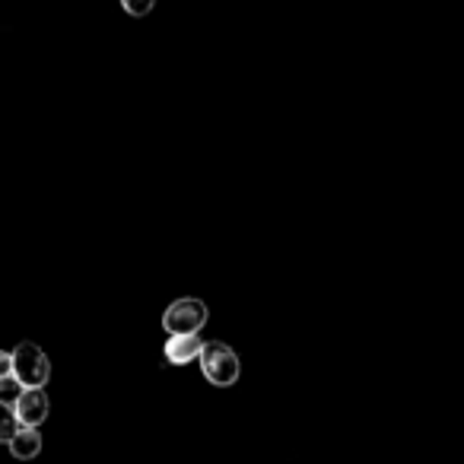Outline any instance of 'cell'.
I'll use <instances>...</instances> for the list:
<instances>
[{
    "mask_svg": "<svg viewBox=\"0 0 464 464\" xmlns=\"http://www.w3.org/2000/svg\"><path fill=\"white\" fill-rule=\"evenodd\" d=\"M200 372L210 385L217 388H232L242 375L239 353L223 341H207L204 356H200Z\"/></svg>",
    "mask_w": 464,
    "mask_h": 464,
    "instance_id": "1",
    "label": "cell"
},
{
    "mask_svg": "<svg viewBox=\"0 0 464 464\" xmlns=\"http://www.w3.org/2000/svg\"><path fill=\"white\" fill-rule=\"evenodd\" d=\"M210 322V309H207L204 299L198 296H181L162 312V328L169 331V337H188L200 334L204 324Z\"/></svg>",
    "mask_w": 464,
    "mask_h": 464,
    "instance_id": "2",
    "label": "cell"
},
{
    "mask_svg": "<svg viewBox=\"0 0 464 464\" xmlns=\"http://www.w3.org/2000/svg\"><path fill=\"white\" fill-rule=\"evenodd\" d=\"M14 375L23 382V388H45V382L52 379V360L39 343L23 341L14 350Z\"/></svg>",
    "mask_w": 464,
    "mask_h": 464,
    "instance_id": "3",
    "label": "cell"
},
{
    "mask_svg": "<svg viewBox=\"0 0 464 464\" xmlns=\"http://www.w3.org/2000/svg\"><path fill=\"white\" fill-rule=\"evenodd\" d=\"M48 394L45 388H26V394L20 398V404L14 407V413L20 417V423L26 430H39L42 423L48 420Z\"/></svg>",
    "mask_w": 464,
    "mask_h": 464,
    "instance_id": "4",
    "label": "cell"
},
{
    "mask_svg": "<svg viewBox=\"0 0 464 464\" xmlns=\"http://www.w3.org/2000/svg\"><path fill=\"white\" fill-rule=\"evenodd\" d=\"M207 341H200V334H188V337H169L166 341V360L175 362V366H188V362L204 356Z\"/></svg>",
    "mask_w": 464,
    "mask_h": 464,
    "instance_id": "5",
    "label": "cell"
},
{
    "mask_svg": "<svg viewBox=\"0 0 464 464\" xmlns=\"http://www.w3.org/2000/svg\"><path fill=\"white\" fill-rule=\"evenodd\" d=\"M7 449H10V455L20 458V461H33V458H39V451H42V432L23 426L20 436H16Z\"/></svg>",
    "mask_w": 464,
    "mask_h": 464,
    "instance_id": "6",
    "label": "cell"
},
{
    "mask_svg": "<svg viewBox=\"0 0 464 464\" xmlns=\"http://www.w3.org/2000/svg\"><path fill=\"white\" fill-rule=\"evenodd\" d=\"M23 394H26V388H23V382L16 379V375L0 379V404H4V411H14V407L20 404Z\"/></svg>",
    "mask_w": 464,
    "mask_h": 464,
    "instance_id": "7",
    "label": "cell"
},
{
    "mask_svg": "<svg viewBox=\"0 0 464 464\" xmlns=\"http://www.w3.org/2000/svg\"><path fill=\"white\" fill-rule=\"evenodd\" d=\"M20 430H23L20 417H16L14 411H4V423H0V439H4V442L10 445L16 436H20Z\"/></svg>",
    "mask_w": 464,
    "mask_h": 464,
    "instance_id": "8",
    "label": "cell"
},
{
    "mask_svg": "<svg viewBox=\"0 0 464 464\" xmlns=\"http://www.w3.org/2000/svg\"><path fill=\"white\" fill-rule=\"evenodd\" d=\"M121 7H124V14H130V16H143L153 10V0H124Z\"/></svg>",
    "mask_w": 464,
    "mask_h": 464,
    "instance_id": "9",
    "label": "cell"
},
{
    "mask_svg": "<svg viewBox=\"0 0 464 464\" xmlns=\"http://www.w3.org/2000/svg\"><path fill=\"white\" fill-rule=\"evenodd\" d=\"M14 375V353H0V379Z\"/></svg>",
    "mask_w": 464,
    "mask_h": 464,
    "instance_id": "10",
    "label": "cell"
}]
</instances>
